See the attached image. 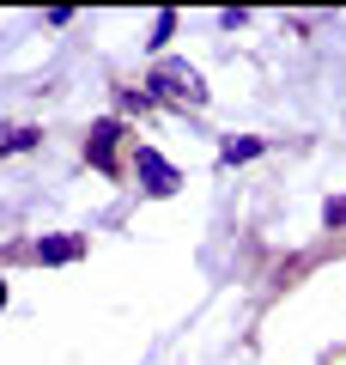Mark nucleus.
Returning a JSON list of instances; mask_svg holds the SVG:
<instances>
[{
    "mask_svg": "<svg viewBox=\"0 0 346 365\" xmlns=\"http://www.w3.org/2000/svg\"><path fill=\"white\" fill-rule=\"evenodd\" d=\"M146 91H152L158 104H177V110H201V104H206V79H201V67L177 61V55H164V61L146 67Z\"/></svg>",
    "mask_w": 346,
    "mask_h": 365,
    "instance_id": "obj_1",
    "label": "nucleus"
},
{
    "mask_svg": "<svg viewBox=\"0 0 346 365\" xmlns=\"http://www.w3.org/2000/svg\"><path fill=\"white\" fill-rule=\"evenodd\" d=\"M128 170H134V182H140V195H152V201H170L182 189V170L170 165L158 146H134L128 153Z\"/></svg>",
    "mask_w": 346,
    "mask_h": 365,
    "instance_id": "obj_2",
    "label": "nucleus"
},
{
    "mask_svg": "<svg viewBox=\"0 0 346 365\" xmlns=\"http://www.w3.org/2000/svg\"><path fill=\"white\" fill-rule=\"evenodd\" d=\"M122 146H128V122L122 116H98L85 134V165L103 170V177H115L122 170Z\"/></svg>",
    "mask_w": 346,
    "mask_h": 365,
    "instance_id": "obj_3",
    "label": "nucleus"
},
{
    "mask_svg": "<svg viewBox=\"0 0 346 365\" xmlns=\"http://www.w3.org/2000/svg\"><path fill=\"white\" fill-rule=\"evenodd\" d=\"M31 262H43V268H61V262H79L85 256V237L79 232H61V237H37V244H25Z\"/></svg>",
    "mask_w": 346,
    "mask_h": 365,
    "instance_id": "obj_4",
    "label": "nucleus"
},
{
    "mask_svg": "<svg viewBox=\"0 0 346 365\" xmlns=\"http://www.w3.org/2000/svg\"><path fill=\"white\" fill-rule=\"evenodd\" d=\"M261 153H268V140H256V134L237 140V134H231V140L219 146V165H249V158H261Z\"/></svg>",
    "mask_w": 346,
    "mask_h": 365,
    "instance_id": "obj_5",
    "label": "nucleus"
},
{
    "mask_svg": "<svg viewBox=\"0 0 346 365\" xmlns=\"http://www.w3.org/2000/svg\"><path fill=\"white\" fill-rule=\"evenodd\" d=\"M31 146H43V128H31V122H19V128H0V158L31 153Z\"/></svg>",
    "mask_w": 346,
    "mask_h": 365,
    "instance_id": "obj_6",
    "label": "nucleus"
},
{
    "mask_svg": "<svg viewBox=\"0 0 346 365\" xmlns=\"http://www.w3.org/2000/svg\"><path fill=\"white\" fill-rule=\"evenodd\" d=\"M115 104H122V116H146L158 98H152L146 86H115Z\"/></svg>",
    "mask_w": 346,
    "mask_h": 365,
    "instance_id": "obj_7",
    "label": "nucleus"
},
{
    "mask_svg": "<svg viewBox=\"0 0 346 365\" xmlns=\"http://www.w3.org/2000/svg\"><path fill=\"white\" fill-rule=\"evenodd\" d=\"M170 37H177V13H170V6H164V13L152 19V37H146V49H152L158 61H164V43H170Z\"/></svg>",
    "mask_w": 346,
    "mask_h": 365,
    "instance_id": "obj_8",
    "label": "nucleus"
},
{
    "mask_svg": "<svg viewBox=\"0 0 346 365\" xmlns=\"http://www.w3.org/2000/svg\"><path fill=\"white\" fill-rule=\"evenodd\" d=\"M322 225H328V232H346V195H328V207H322Z\"/></svg>",
    "mask_w": 346,
    "mask_h": 365,
    "instance_id": "obj_9",
    "label": "nucleus"
},
{
    "mask_svg": "<svg viewBox=\"0 0 346 365\" xmlns=\"http://www.w3.org/2000/svg\"><path fill=\"white\" fill-rule=\"evenodd\" d=\"M243 25H249L243 6H225V13H219V31H243Z\"/></svg>",
    "mask_w": 346,
    "mask_h": 365,
    "instance_id": "obj_10",
    "label": "nucleus"
},
{
    "mask_svg": "<svg viewBox=\"0 0 346 365\" xmlns=\"http://www.w3.org/2000/svg\"><path fill=\"white\" fill-rule=\"evenodd\" d=\"M0 311H6V274H0Z\"/></svg>",
    "mask_w": 346,
    "mask_h": 365,
    "instance_id": "obj_11",
    "label": "nucleus"
}]
</instances>
